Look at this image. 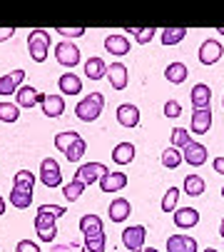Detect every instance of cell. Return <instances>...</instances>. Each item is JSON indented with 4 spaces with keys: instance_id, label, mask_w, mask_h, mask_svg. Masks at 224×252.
Masks as SVG:
<instances>
[{
    "instance_id": "cell-11",
    "label": "cell",
    "mask_w": 224,
    "mask_h": 252,
    "mask_svg": "<svg viewBox=\"0 0 224 252\" xmlns=\"http://www.w3.org/2000/svg\"><path fill=\"white\" fill-rule=\"evenodd\" d=\"M105 50H107L110 55L122 58V55L130 53V40L125 38L122 32H112V35H107V38H105Z\"/></svg>"
},
{
    "instance_id": "cell-32",
    "label": "cell",
    "mask_w": 224,
    "mask_h": 252,
    "mask_svg": "<svg viewBox=\"0 0 224 252\" xmlns=\"http://www.w3.org/2000/svg\"><path fill=\"white\" fill-rule=\"evenodd\" d=\"M0 120L3 123H18L20 120V107L15 102H0Z\"/></svg>"
},
{
    "instance_id": "cell-15",
    "label": "cell",
    "mask_w": 224,
    "mask_h": 252,
    "mask_svg": "<svg viewBox=\"0 0 224 252\" xmlns=\"http://www.w3.org/2000/svg\"><path fill=\"white\" fill-rule=\"evenodd\" d=\"M43 113L48 115V118H60L62 113H65V100H62V95H55V93H48V95H43Z\"/></svg>"
},
{
    "instance_id": "cell-51",
    "label": "cell",
    "mask_w": 224,
    "mask_h": 252,
    "mask_svg": "<svg viewBox=\"0 0 224 252\" xmlns=\"http://www.w3.org/2000/svg\"><path fill=\"white\" fill-rule=\"evenodd\" d=\"M217 32H222V35H224V28H217Z\"/></svg>"
},
{
    "instance_id": "cell-42",
    "label": "cell",
    "mask_w": 224,
    "mask_h": 252,
    "mask_svg": "<svg viewBox=\"0 0 224 252\" xmlns=\"http://www.w3.org/2000/svg\"><path fill=\"white\" fill-rule=\"evenodd\" d=\"M57 32L65 35V38H83L87 30L85 28H57Z\"/></svg>"
},
{
    "instance_id": "cell-5",
    "label": "cell",
    "mask_w": 224,
    "mask_h": 252,
    "mask_svg": "<svg viewBox=\"0 0 224 252\" xmlns=\"http://www.w3.org/2000/svg\"><path fill=\"white\" fill-rule=\"evenodd\" d=\"M55 60H57L60 65H65V67H75V65L80 63V50H78V45L70 43V40L57 43V45H55Z\"/></svg>"
},
{
    "instance_id": "cell-40",
    "label": "cell",
    "mask_w": 224,
    "mask_h": 252,
    "mask_svg": "<svg viewBox=\"0 0 224 252\" xmlns=\"http://www.w3.org/2000/svg\"><path fill=\"white\" fill-rule=\"evenodd\" d=\"M165 115L172 118V120L182 115V105H179V100H167V102H165Z\"/></svg>"
},
{
    "instance_id": "cell-41",
    "label": "cell",
    "mask_w": 224,
    "mask_h": 252,
    "mask_svg": "<svg viewBox=\"0 0 224 252\" xmlns=\"http://www.w3.org/2000/svg\"><path fill=\"white\" fill-rule=\"evenodd\" d=\"M15 252H40V245L32 242V240H20L15 245Z\"/></svg>"
},
{
    "instance_id": "cell-22",
    "label": "cell",
    "mask_w": 224,
    "mask_h": 252,
    "mask_svg": "<svg viewBox=\"0 0 224 252\" xmlns=\"http://www.w3.org/2000/svg\"><path fill=\"white\" fill-rule=\"evenodd\" d=\"M190 100H192V107H195V110H199V107H209V100H212L209 85L197 83V85L192 88V93H190Z\"/></svg>"
},
{
    "instance_id": "cell-35",
    "label": "cell",
    "mask_w": 224,
    "mask_h": 252,
    "mask_svg": "<svg viewBox=\"0 0 224 252\" xmlns=\"http://www.w3.org/2000/svg\"><path fill=\"white\" fill-rule=\"evenodd\" d=\"M78 137H80V135H78V132H72V130H67V132H57V135H55V148H57L60 153H65Z\"/></svg>"
},
{
    "instance_id": "cell-53",
    "label": "cell",
    "mask_w": 224,
    "mask_h": 252,
    "mask_svg": "<svg viewBox=\"0 0 224 252\" xmlns=\"http://www.w3.org/2000/svg\"><path fill=\"white\" fill-rule=\"evenodd\" d=\"M222 197H224V188H222Z\"/></svg>"
},
{
    "instance_id": "cell-45",
    "label": "cell",
    "mask_w": 224,
    "mask_h": 252,
    "mask_svg": "<svg viewBox=\"0 0 224 252\" xmlns=\"http://www.w3.org/2000/svg\"><path fill=\"white\" fill-rule=\"evenodd\" d=\"M212 165H214V170H217L219 175H224V158H217Z\"/></svg>"
},
{
    "instance_id": "cell-28",
    "label": "cell",
    "mask_w": 224,
    "mask_h": 252,
    "mask_svg": "<svg viewBox=\"0 0 224 252\" xmlns=\"http://www.w3.org/2000/svg\"><path fill=\"white\" fill-rule=\"evenodd\" d=\"M204 190H207V185H204V180L199 175H187L184 177V192L190 197H199Z\"/></svg>"
},
{
    "instance_id": "cell-3",
    "label": "cell",
    "mask_w": 224,
    "mask_h": 252,
    "mask_svg": "<svg viewBox=\"0 0 224 252\" xmlns=\"http://www.w3.org/2000/svg\"><path fill=\"white\" fill-rule=\"evenodd\" d=\"M40 183L45 188H62L65 180H62V170H60V162L53 160V158H45L40 162Z\"/></svg>"
},
{
    "instance_id": "cell-12",
    "label": "cell",
    "mask_w": 224,
    "mask_h": 252,
    "mask_svg": "<svg viewBox=\"0 0 224 252\" xmlns=\"http://www.w3.org/2000/svg\"><path fill=\"white\" fill-rule=\"evenodd\" d=\"M40 100H43V95L37 93L32 85H20L18 93H15V105L23 107V110H28V107H35Z\"/></svg>"
},
{
    "instance_id": "cell-25",
    "label": "cell",
    "mask_w": 224,
    "mask_h": 252,
    "mask_svg": "<svg viewBox=\"0 0 224 252\" xmlns=\"http://www.w3.org/2000/svg\"><path fill=\"white\" fill-rule=\"evenodd\" d=\"M187 32H190L187 28H165V30H160V43L162 45H177L187 38Z\"/></svg>"
},
{
    "instance_id": "cell-47",
    "label": "cell",
    "mask_w": 224,
    "mask_h": 252,
    "mask_svg": "<svg viewBox=\"0 0 224 252\" xmlns=\"http://www.w3.org/2000/svg\"><path fill=\"white\" fill-rule=\"evenodd\" d=\"M0 215H5V200L0 197Z\"/></svg>"
},
{
    "instance_id": "cell-10",
    "label": "cell",
    "mask_w": 224,
    "mask_h": 252,
    "mask_svg": "<svg viewBox=\"0 0 224 252\" xmlns=\"http://www.w3.org/2000/svg\"><path fill=\"white\" fill-rule=\"evenodd\" d=\"M23 80H25V70H13V73L0 75V95H15Z\"/></svg>"
},
{
    "instance_id": "cell-23",
    "label": "cell",
    "mask_w": 224,
    "mask_h": 252,
    "mask_svg": "<svg viewBox=\"0 0 224 252\" xmlns=\"http://www.w3.org/2000/svg\"><path fill=\"white\" fill-rule=\"evenodd\" d=\"M80 232H83V237H90V235L105 232V225L97 215H83L80 218Z\"/></svg>"
},
{
    "instance_id": "cell-49",
    "label": "cell",
    "mask_w": 224,
    "mask_h": 252,
    "mask_svg": "<svg viewBox=\"0 0 224 252\" xmlns=\"http://www.w3.org/2000/svg\"><path fill=\"white\" fill-rule=\"evenodd\" d=\"M219 235L224 237V220H222V225H219Z\"/></svg>"
},
{
    "instance_id": "cell-19",
    "label": "cell",
    "mask_w": 224,
    "mask_h": 252,
    "mask_svg": "<svg viewBox=\"0 0 224 252\" xmlns=\"http://www.w3.org/2000/svg\"><path fill=\"white\" fill-rule=\"evenodd\" d=\"M85 75H87L90 80H102V78H107V63H105L100 55L87 58V60H85Z\"/></svg>"
},
{
    "instance_id": "cell-2",
    "label": "cell",
    "mask_w": 224,
    "mask_h": 252,
    "mask_svg": "<svg viewBox=\"0 0 224 252\" xmlns=\"http://www.w3.org/2000/svg\"><path fill=\"white\" fill-rule=\"evenodd\" d=\"M28 50H30V58L35 63H43L48 58V50H50V32L37 28V30H30L28 35Z\"/></svg>"
},
{
    "instance_id": "cell-31",
    "label": "cell",
    "mask_w": 224,
    "mask_h": 252,
    "mask_svg": "<svg viewBox=\"0 0 224 252\" xmlns=\"http://www.w3.org/2000/svg\"><path fill=\"white\" fill-rule=\"evenodd\" d=\"M85 192V185L80 183V180H72V183H65L62 185V195L67 202H75V200H80V195Z\"/></svg>"
},
{
    "instance_id": "cell-21",
    "label": "cell",
    "mask_w": 224,
    "mask_h": 252,
    "mask_svg": "<svg viewBox=\"0 0 224 252\" xmlns=\"http://www.w3.org/2000/svg\"><path fill=\"white\" fill-rule=\"evenodd\" d=\"M130 210H132L130 200H125V197L112 200V202H110V220H112V222H125V220L130 218Z\"/></svg>"
},
{
    "instance_id": "cell-33",
    "label": "cell",
    "mask_w": 224,
    "mask_h": 252,
    "mask_svg": "<svg viewBox=\"0 0 224 252\" xmlns=\"http://www.w3.org/2000/svg\"><path fill=\"white\" fill-rule=\"evenodd\" d=\"M162 165H165L167 170H177V167L182 165V153L169 145L167 150H162Z\"/></svg>"
},
{
    "instance_id": "cell-44",
    "label": "cell",
    "mask_w": 224,
    "mask_h": 252,
    "mask_svg": "<svg viewBox=\"0 0 224 252\" xmlns=\"http://www.w3.org/2000/svg\"><path fill=\"white\" fill-rule=\"evenodd\" d=\"M15 35V28H0V43H5V40H10Z\"/></svg>"
},
{
    "instance_id": "cell-7",
    "label": "cell",
    "mask_w": 224,
    "mask_h": 252,
    "mask_svg": "<svg viewBox=\"0 0 224 252\" xmlns=\"http://www.w3.org/2000/svg\"><path fill=\"white\" fill-rule=\"evenodd\" d=\"M144 237H147V230L142 225H130L125 232H122V245L130 250V252H140L144 247Z\"/></svg>"
},
{
    "instance_id": "cell-36",
    "label": "cell",
    "mask_w": 224,
    "mask_h": 252,
    "mask_svg": "<svg viewBox=\"0 0 224 252\" xmlns=\"http://www.w3.org/2000/svg\"><path fill=\"white\" fill-rule=\"evenodd\" d=\"M13 185H15V188H28V190H32V185H35V172H30V170H20V172H15Z\"/></svg>"
},
{
    "instance_id": "cell-14",
    "label": "cell",
    "mask_w": 224,
    "mask_h": 252,
    "mask_svg": "<svg viewBox=\"0 0 224 252\" xmlns=\"http://www.w3.org/2000/svg\"><path fill=\"white\" fill-rule=\"evenodd\" d=\"M127 185V175L125 172H105L100 180L102 192H120Z\"/></svg>"
},
{
    "instance_id": "cell-46",
    "label": "cell",
    "mask_w": 224,
    "mask_h": 252,
    "mask_svg": "<svg viewBox=\"0 0 224 252\" xmlns=\"http://www.w3.org/2000/svg\"><path fill=\"white\" fill-rule=\"evenodd\" d=\"M50 252H70V247H53Z\"/></svg>"
},
{
    "instance_id": "cell-24",
    "label": "cell",
    "mask_w": 224,
    "mask_h": 252,
    "mask_svg": "<svg viewBox=\"0 0 224 252\" xmlns=\"http://www.w3.org/2000/svg\"><path fill=\"white\" fill-rule=\"evenodd\" d=\"M112 160H115L117 165H130L135 160V145L132 142H120V145H115V150H112Z\"/></svg>"
},
{
    "instance_id": "cell-50",
    "label": "cell",
    "mask_w": 224,
    "mask_h": 252,
    "mask_svg": "<svg viewBox=\"0 0 224 252\" xmlns=\"http://www.w3.org/2000/svg\"><path fill=\"white\" fill-rule=\"evenodd\" d=\"M204 252H219V250H214V247H207V250H204Z\"/></svg>"
},
{
    "instance_id": "cell-39",
    "label": "cell",
    "mask_w": 224,
    "mask_h": 252,
    "mask_svg": "<svg viewBox=\"0 0 224 252\" xmlns=\"http://www.w3.org/2000/svg\"><path fill=\"white\" fill-rule=\"evenodd\" d=\"M85 250L87 252H105V232L85 237Z\"/></svg>"
},
{
    "instance_id": "cell-38",
    "label": "cell",
    "mask_w": 224,
    "mask_h": 252,
    "mask_svg": "<svg viewBox=\"0 0 224 252\" xmlns=\"http://www.w3.org/2000/svg\"><path fill=\"white\" fill-rule=\"evenodd\" d=\"M190 132H187L184 127H172V148H177V150H182L184 145H190Z\"/></svg>"
},
{
    "instance_id": "cell-20",
    "label": "cell",
    "mask_w": 224,
    "mask_h": 252,
    "mask_svg": "<svg viewBox=\"0 0 224 252\" xmlns=\"http://www.w3.org/2000/svg\"><path fill=\"white\" fill-rule=\"evenodd\" d=\"M57 85H60V93L62 95H80L83 93V80H80V75H75V73L60 75Z\"/></svg>"
},
{
    "instance_id": "cell-52",
    "label": "cell",
    "mask_w": 224,
    "mask_h": 252,
    "mask_svg": "<svg viewBox=\"0 0 224 252\" xmlns=\"http://www.w3.org/2000/svg\"><path fill=\"white\" fill-rule=\"evenodd\" d=\"M222 107H224V97H222Z\"/></svg>"
},
{
    "instance_id": "cell-26",
    "label": "cell",
    "mask_w": 224,
    "mask_h": 252,
    "mask_svg": "<svg viewBox=\"0 0 224 252\" xmlns=\"http://www.w3.org/2000/svg\"><path fill=\"white\" fill-rule=\"evenodd\" d=\"M187 65L184 63H169L167 67H165V78L169 80V83H174V85H182L184 80H187Z\"/></svg>"
},
{
    "instance_id": "cell-30",
    "label": "cell",
    "mask_w": 224,
    "mask_h": 252,
    "mask_svg": "<svg viewBox=\"0 0 224 252\" xmlns=\"http://www.w3.org/2000/svg\"><path fill=\"white\" fill-rule=\"evenodd\" d=\"M87 153V142L83 140V137H78V140H75L72 142V145L65 150V158L70 160V162H80V158Z\"/></svg>"
},
{
    "instance_id": "cell-17",
    "label": "cell",
    "mask_w": 224,
    "mask_h": 252,
    "mask_svg": "<svg viewBox=\"0 0 224 252\" xmlns=\"http://www.w3.org/2000/svg\"><path fill=\"white\" fill-rule=\"evenodd\" d=\"M107 78H110V85L115 90H125L127 88V67L122 63L107 65Z\"/></svg>"
},
{
    "instance_id": "cell-29",
    "label": "cell",
    "mask_w": 224,
    "mask_h": 252,
    "mask_svg": "<svg viewBox=\"0 0 224 252\" xmlns=\"http://www.w3.org/2000/svg\"><path fill=\"white\" fill-rule=\"evenodd\" d=\"M45 230H57V218L37 210V215H35V232H45Z\"/></svg>"
},
{
    "instance_id": "cell-13",
    "label": "cell",
    "mask_w": 224,
    "mask_h": 252,
    "mask_svg": "<svg viewBox=\"0 0 224 252\" xmlns=\"http://www.w3.org/2000/svg\"><path fill=\"white\" fill-rule=\"evenodd\" d=\"M117 123L122 127H137L140 125V107L132 102L117 105Z\"/></svg>"
},
{
    "instance_id": "cell-18",
    "label": "cell",
    "mask_w": 224,
    "mask_h": 252,
    "mask_svg": "<svg viewBox=\"0 0 224 252\" xmlns=\"http://www.w3.org/2000/svg\"><path fill=\"white\" fill-rule=\"evenodd\" d=\"M209 127H212V110L209 107H199V110H195L192 113V132L204 135V132H209Z\"/></svg>"
},
{
    "instance_id": "cell-37",
    "label": "cell",
    "mask_w": 224,
    "mask_h": 252,
    "mask_svg": "<svg viewBox=\"0 0 224 252\" xmlns=\"http://www.w3.org/2000/svg\"><path fill=\"white\" fill-rule=\"evenodd\" d=\"M177 202H179V188H169L162 197V210L165 212H174L177 210Z\"/></svg>"
},
{
    "instance_id": "cell-16",
    "label": "cell",
    "mask_w": 224,
    "mask_h": 252,
    "mask_svg": "<svg viewBox=\"0 0 224 252\" xmlns=\"http://www.w3.org/2000/svg\"><path fill=\"white\" fill-rule=\"evenodd\" d=\"M167 252H197V240L190 235H172L167 240Z\"/></svg>"
},
{
    "instance_id": "cell-8",
    "label": "cell",
    "mask_w": 224,
    "mask_h": 252,
    "mask_svg": "<svg viewBox=\"0 0 224 252\" xmlns=\"http://www.w3.org/2000/svg\"><path fill=\"white\" fill-rule=\"evenodd\" d=\"M207 148L202 145V142H190V145H184L182 148V162H190V165H195V167H199V165H204L207 162Z\"/></svg>"
},
{
    "instance_id": "cell-9",
    "label": "cell",
    "mask_w": 224,
    "mask_h": 252,
    "mask_svg": "<svg viewBox=\"0 0 224 252\" xmlns=\"http://www.w3.org/2000/svg\"><path fill=\"white\" fill-rule=\"evenodd\" d=\"M174 225L179 230H192L195 225H199V212L195 207H177L174 210Z\"/></svg>"
},
{
    "instance_id": "cell-4",
    "label": "cell",
    "mask_w": 224,
    "mask_h": 252,
    "mask_svg": "<svg viewBox=\"0 0 224 252\" xmlns=\"http://www.w3.org/2000/svg\"><path fill=\"white\" fill-rule=\"evenodd\" d=\"M105 172H110L105 165H100V162H85V165L78 167V172H75L72 180H80V183L87 188V185H92V183H100Z\"/></svg>"
},
{
    "instance_id": "cell-1",
    "label": "cell",
    "mask_w": 224,
    "mask_h": 252,
    "mask_svg": "<svg viewBox=\"0 0 224 252\" xmlns=\"http://www.w3.org/2000/svg\"><path fill=\"white\" fill-rule=\"evenodd\" d=\"M102 110H105V95L102 93H90L75 105V115L83 123H95L102 115Z\"/></svg>"
},
{
    "instance_id": "cell-48",
    "label": "cell",
    "mask_w": 224,
    "mask_h": 252,
    "mask_svg": "<svg viewBox=\"0 0 224 252\" xmlns=\"http://www.w3.org/2000/svg\"><path fill=\"white\" fill-rule=\"evenodd\" d=\"M140 252H160V250H155V247H142Z\"/></svg>"
},
{
    "instance_id": "cell-34",
    "label": "cell",
    "mask_w": 224,
    "mask_h": 252,
    "mask_svg": "<svg viewBox=\"0 0 224 252\" xmlns=\"http://www.w3.org/2000/svg\"><path fill=\"white\" fill-rule=\"evenodd\" d=\"M127 32H132V35H135V40H137L140 45H147L149 40L155 38L157 28H127Z\"/></svg>"
},
{
    "instance_id": "cell-6",
    "label": "cell",
    "mask_w": 224,
    "mask_h": 252,
    "mask_svg": "<svg viewBox=\"0 0 224 252\" xmlns=\"http://www.w3.org/2000/svg\"><path fill=\"white\" fill-rule=\"evenodd\" d=\"M222 55H224V48H222V43L214 40V38H207V40L199 45V53H197V58H199L202 65H214V63L222 60Z\"/></svg>"
},
{
    "instance_id": "cell-43",
    "label": "cell",
    "mask_w": 224,
    "mask_h": 252,
    "mask_svg": "<svg viewBox=\"0 0 224 252\" xmlns=\"http://www.w3.org/2000/svg\"><path fill=\"white\" fill-rule=\"evenodd\" d=\"M40 212H48V215H53V218H62L67 210L60 207V205H40Z\"/></svg>"
},
{
    "instance_id": "cell-27",
    "label": "cell",
    "mask_w": 224,
    "mask_h": 252,
    "mask_svg": "<svg viewBox=\"0 0 224 252\" xmlns=\"http://www.w3.org/2000/svg\"><path fill=\"white\" fill-rule=\"evenodd\" d=\"M10 202H13V207H18V210L30 207V205H32V190H28V188H15V185H13Z\"/></svg>"
}]
</instances>
